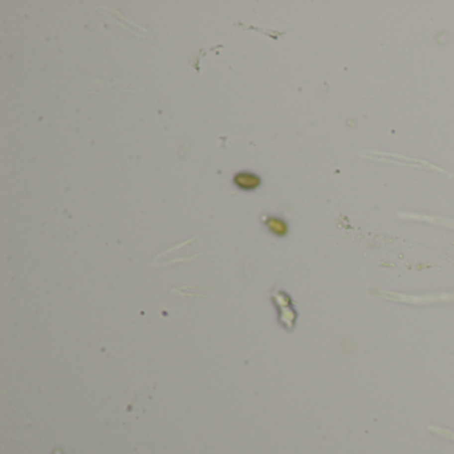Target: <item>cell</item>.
<instances>
[{
    "instance_id": "1",
    "label": "cell",
    "mask_w": 454,
    "mask_h": 454,
    "mask_svg": "<svg viewBox=\"0 0 454 454\" xmlns=\"http://www.w3.org/2000/svg\"><path fill=\"white\" fill-rule=\"evenodd\" d=\"M233 182L237 188L243 190H253L259 188L261 184L260 176L252 174V172H240L235 176Z\"/></svg>"
},
{
    "instance_id": "2",
    "label": "cell",
    "mask_w": 454,
    "mask_h": 454,
    "mask_svg": "<svg viewBox=\"0 0 454 454\" xmlns=\"http://www.w3.org/2000/svg\"><path fill=\"white\" fill-rule=\"evenodd\" d=\"M267 227L276 236H284L288 232V225L281 219H273V217L268 219L267 220Z\"/></svg>"
}]
</instances>
